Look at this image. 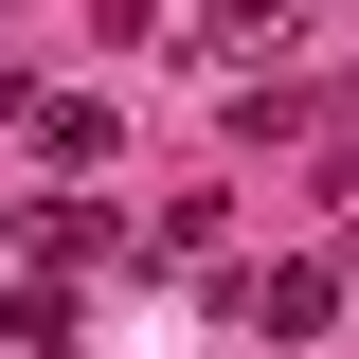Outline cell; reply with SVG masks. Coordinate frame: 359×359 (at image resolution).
Instances as JSON below:
<instances>
[{
  "instance_id": "cell-4",
  "label": "cell",
  "mask_w": 359,
  "mask_h": 359,
  "mask_svg": "<svg viewBox=\"0 0 359 359\" xmlns=\"http://www.w3.org/2000/svg\"><path fill=\"white\" fill-rule=\"evenodd\" d=\"M198 36H216V54H287V36H306V0H198Z\"/></svg>"
},
{
  "instance_id": "cell-5",
  "label": "cell",
  "mask_w": 359,
  "mask_h": 359,
  "mask_svg": "<svg viewBox=\"0 0 359 359\" xmlns=\"http://www.w3.org/2000/svg\"><path fill=\"white\" fill-rule=\"evenodd\" d=\"M0 341H18V359H72V287H18V306H0Z\"/></svg>"
},
{
  "instance_id": "cell-2",
  "label": "cell",
  "mask_w": 359,
  "mask_h": 359,
  "mask_svg": "<svg viewBox=\"0 0 359 359\" xmlns=\"http://www.w3.org/2000/svg\"><path fill=\"white\" fill-rule=\"evenodd\" d=\"M18 126L54 144V180H90V162H108V144H126V108H90V90H36V108H18Z\"/></svg>"
},
{
  "instance_id": "cell-3",
  "label": "cell",
  "mask_w": 359,
  "mask_h": 359,
  "mask_svg": "<svg viewBox=\"0 0 359 359\" xmlns=\"http://www.w3.org/2000/svg\"><path fill=\"white\" fill-rule=\"evenodd\" d=\"M18 233H36L54 269H90V252H126V216H108V198H36V216H18Z\"/></svg>"
},
{
  "instance_id": "cell-1",
  "label": "cell",
  "mask_w": 359,
  "mask_h": 359,
  "mask_svg": "<svg viewBox=\"0 0 359 359\" xmlns=\"http://www.w3.org/2000/svg\"><path fill=\"white\" fill-rule=\"evenodd\" d=\"M323 323H341V269H323V252H287V269L252 287V341H323Z\"/></svg>"
}]
</instances>
